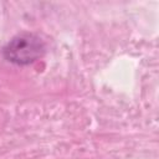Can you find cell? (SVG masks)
<instances>
[{
	"instance_id": "1",
	"label": "cell",
	"mask_w": 159,
	"mask_h": 159,
	"mask_svg": "<svg viewBox=\"0 0 159 159\" xmlns=\"http://www.w3.org/2000/svg\"><path fill=\"white\" fill-rule=\"evenodd\" d=\"M45 52L43 41L35 34H20L12 37L4 48V56L15 65H30L42 57Z\"/></svg>"
}]
</instances>
